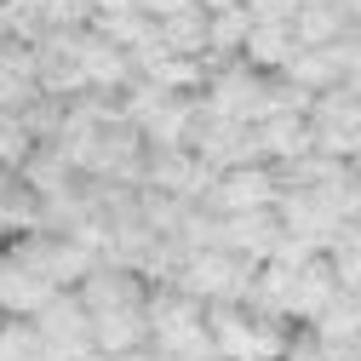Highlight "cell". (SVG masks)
I'll list each match as a JSON object with an SVG mask.
<instances>
[{
    "instance_id": "12",
    "label": "cell",
    "mask_w": 361,
    "mask_h": 361,
    "mask_svg": "<svg viewBox=\"0 0 361 361\" xmlns=\"http://www.w3.org/2000/svg\"><path fill=\"white\" fill-rule=\"evenodd\" d=\"M92 350L98 355H126V350H144L149 344V322H144V304H126V310H92Z\"/></svg>"
},
{
    "instance_id": "9",
    "label": "cell",
    "mask_w": 361,
    "mask_h": 361,
    "mask_svg": "<svg viewBox=\"0 0 361 361\" xmlns=\"http://www.w3.org/2000/svg\"><path fill=\"white\" fill-rule=\"evenodd\" d=\"M75 298L86 304V315H92V310H126V304H144L149 287H144V276H138L132 264H109V258H98V264L75 281Z\"/></svg>"
},
{
    "instance_id": "13",
    "label": "cell",
    "mask_w": 361,
    "mask_h": 361,
    "mask_svg": "<svg viewBox=\"0 0 361 361\" xmlns=\"http://www.w3.org/2000/svg\"><path fill=\"white\" fill-rule=\"evenodd\" d=\"M52 293H58V287L40 276V269L18 264L12 252H0V315H35Z\"/></svg>"
},
{
    "instance_id": "19",
    "label": "cell",
    "mask_w": 361,
    "mask_h": 361,
    "mask_svg": "<svg viewBox=\"0 0 361 361\" xmlns=\"http://www.w3.org/2000/svg\"><path fill=\"white\" fill-rule=\"evenodd\" d=\"M310 333H315V338H344V333H361V293H355V287H338V293L322 304V315L310 322Z\"/></svg>"
},
{
    "instance_id": "24",
    "label": "cell",
    "mask_w": 361,
    "mask_h": 361,
    "mask_svg": "<svg viewBox=\"0 0 361 361\" xmlns=\"http://www.w3.org/2000/svg\"><path fill=\"white\" fill-rule=\"evenodd\" d=\"M322 355H327V361H361V333H344V338H322Z\"/></svg>"
},
{
    "instance_id": "5",
    "label": "cell",
    "mask_w": 361,
    "mask_h": 361,
    "mask_svg": "<svg viewBox=\"0 0 361 361\" xmlns=\"http://www.w3.org/2000/svg\"><path fill=\"white\" fill-rule=\"evenodd\" d=\"M269 86H276L269 69H258V63H247V58H224V63H212L201 98H207L212 109H224V115L258 121V115L269 109Z\"/></svg>"
},
{
    "instance_id": "6",
    "label": "cell",
    "mask_w": 361,
    "mask_h": 361,
    "mask_svg": "<svg viewBox=\"0 0 361 361\" xmlns=\"http://www.w3.org/2000/svg\"><path fill=\"white\" fill-rule=\"evenodd\" d=\"M212 178H218V166H207L190 144L144 149V184H149V190H166V195H178V201H201V207H207Z\"/></svg>"
},
{
    "instance_id": "18",
    "label": "cell",
    "mask_w": 361,
    "mask_h": 361,
    "mask_svg": "<svg viewBox=\"0 0 361 361\" xmlns=\"http://www.w3.org/2000/svg\"><path fill=\"white\" fill-rule=\"evenodd\" d=\"M350 29L344 6L333 0V6H298L293 12V35H298V47H333V40Z\"/></svg>"
},
{
    "instance_id": "7",
    "label": "cell",
    "mask_w": 361,
    "mask_h": 361,
    "mask_svg": "<svg viewBox=\"0 0 361 361\" xmlns=\"http://www.w3.org/2000/svg\"><path fill=\"white\" fill-rule=\"evenodd\" d=\"M276 190H281V178L269 161H241V166H224L212 178V195L207 207L212 212H247V207H276Z\"/></svg>"
},
{
    "instance_id": "10",
    "label": "cell",
    "mask_w": 361,
    "mask_h": 361,
    "mask_svg": "<svg viewBox=\"0 0 361 361\" xmlns=\"http://www.w3.org/2000/svg\"><path fill=\"white\" fill-rule=\"evenodd\" d=\"M287 230H281V218H276V207H247V212H218V247H230V252H241V258H269L276 252V241H281Z\"/></svg>"
},
{
    "instance_id": "22",
    "label": "cell",
    "mask_w": 361,
    "mask_h": 361,
    "mask_svg": "<svg viewBox=\"0 0 361 361\" xmlns=\"http://www.w3.org/2000/svg\"><path fill=\"white\" fill-rule=\"evenodd\" d=\"M40 23L47 29H86L92 23V0H40Z\"/></svg>"
},
{
    "instance_id": "28",
    "label": "cell",
    "mask_w": 361,
    "mask_h": 361,
    "mask_svg": "<svg viewBox=\"0 0 361 361\" xmlns=\"http://www.w3.org/2000/svg\"><path fill=\"white\" fill-rule=\"evenodd\" d=\"M201 12H218V6H235V0H195Z\"/></svg>"
},
{
    "instance_id": "2",
    "label": "cell",
    "mask_w": 361,
    "mask_h": 361,
    "mask_svg": "<svg viewBox=\"0 0 361 361\" xmlns=\"http://www.w3.org/2000/svg\"><path fill=\"white\" fill-rule=\"evenodd\" d=\"M252 276H258V258H241V252H230V247L212 241V247L184 252L172 287L195 293L201 304H218V298H247V293H252Z\"/></svg>"
},
{
    "instance_id": "25",
    "label": "cell",
    "mask_w": 361,
    "mask_h": 361,
    "mask_svg": "<svg viewBox=\"0 0 361 361\" xmlns=\"http://www.w3.org/2000/svg\"><path fill=\"white\" fill-rule=\"evenodd\" d=\"M138 6H144L149 18H166V12H178V6H190V0H138Z\"/></svg>"
},
{
    "instance_id": "17",
    "label": "cell",
    "mask_w": 361,
    "mask_h": 361,
    "mask_svg": "<svg viewBox=\"0 0 361 361\" xmlns=\"http://www.w3.org/2000/svg\"><path fill=\"white\" fill-rule=\"evenodd\" d=\"M281 80L304 86V92H327V86H338V63H333V52H327V47H298V52L287 58Z\"/></svg>"
},
{
    "instance_id": "3",
    "label": "cell",
    "mask_w": 361,
    "mask_h": 361,
    "mask_svg": "<svg viewBox=\"0 0 361 361\" xmlns=\"http://www.w3.org/2000/svg\"><path fill=\"white\" fill-rule=\"evenodd\" d=\"M18 264H29V269H40L52 287H75L86 269L98 264V252L86 247L80 235H69V230H23V235H12V247H6Z\"/></svg>"
},
{
    "instance_id": "11",
    "label": "cell",
    "mask_w": 361,
    "mask_h": 361,
    "mask_svg": "<svg viewBox=\"0 0 361 361\" xmlns=\"http://www.w3.org/2000/svg\"><path fill=\"white\" fill-rule=\"evenodd\" d=\"M252 132H258V149L269 166H287L310 149V115L304 109H264L252 121Z\"/></svg>"
},
{
    "instance_id": "27",
    "label": "cell",
    "mask_w": 361,
    "mask_h": 361,
    "mask_svg": "<svg viewBox=\"0 0 361 361\" xmlns=\"http://www.w3.org/2000/svg\"><path fill=\"white\" fill-rule=\"evenodd\" d=\"M338 6H344V18H350V23H361V0H338Z\"/></svg>"
},
{
    "instance_id": "20",
    "label": "cell",
    "mask_w": 361,
    "mask_h": 361,
    "mask_svg": "<svg viewBox=\"0 0 361 361\" xmlns=\"http://www.w3.org/2000/svg\"><path fill=\"white\" fill-rule=\"evenodd\" d=\"M327 264H333L338 287H355V293H361V218H350L344 230L333 235V247H327Z\"/></svg>"
},
{
    "instance_id": "1",
    "label": "cell",
    "mask_w": 361,
    "mask_h": 361,
    "mask_svg": "<svg viewBox=\"0 0 361 361\" xmlns=\"http://www.w3.org/2000/svg\"><path fill=\"white\" fill-rule=\"evenodd\" d=\"M207 327H212V344L224 361H281L287 350V327H281V315H264L241 298H218L207 304Z\"/></svg>"
},
{
    "instance_id": "15",
    "label": "cell",
    "mask_w": 361,
    "mask_h": 361,
    "mask_svg": "<svg viewBox=\"0 0 361 361\" xmlns=\"http://www.w3.org/2000/svg\"><path fill=\"white\" fill-rule=\"evenodd\" d=\"M293 52H298V35H293V23H258V18H252V29H247V47H241V58H247V63H258V69H269V75H281Z\"/></svg>"
},
{
    "instance_id": "30",
    "label": "cell",
    "mask_w": 361,
    "mask_h": 361,
    "mask_svg": "<svg viewBox=\"0 0 361 361\" xmlns=\"http://www.w3.org/2000/svg\"><path fill=\"white\" fill-rule=\"evenodd\" d=\"M298 6H333V0H298Z\"/></svg>"
},
{
    "instance_id": "21",
    "label": "cell",
    "mask_w": 361,
    "mask_h": 361,
    "mask_svg": "<svg viewBox=\"0 0 361 361\" xmlns=\"http://www.w3.org/2000/svg\"><path fill=\"white\" fill-rule=\"evenodd\" d=\"M0 361H40V333L29 315H0Z\"/></svg>"
},
{
    "instance_id": "29",
    "label": "cell",
    "mask_w": 361,
    "mask_h": 361,
    "mask_svg": "<svg viewBox=\"0 0 361 361\" xmlns=\"http://www.w3.org/2000/svg\"><path fill=\"white\" fill-rule=\"evenodd\" d=\"M350 172H355V178H361V149H355V155H350Z\"/></svg>"
},
{
    "instance_id": "4",
    "label": "cell",
    "mask_w": 361,
    "mask_h": 361,
    "mask_svg": "<svg viewBox=\"0 0 361 361\" xmlns=\"http://www.w3.org/2000/svg\"><path fill=\"white\" fill-rule=\"evenodd\" d=\"M29 322L40 333V361H80V355H92V322H86V304L75 298V287H58Z\"/></svg>"
},
{
    "instance_id": "23",
    "label": "cell",
    "mask_w": 361,
    "mask_h": 361,
    "mask_svg": "<svg viewBox=\"0 0 361 361\" xmlns=\"http://www.w3.org/2000/svg\"><path fill=\"white\" fill-rule=\"evenodd\" d=\"M247 12H252L258 23H293L298 0H247Z\"/></svg>"
},
{
    "instance_id": "8",
    "label": "cell",
    "mask_w": 361,
    "mask_h": 361,
    "mask_svg": "<svg viewBox=\"0 0 361 361\" xmlns=\"http://www.w3.org/2000/svg\"><path fill=\"white\" fill-rule=\"evenodd\" d=\"M75 52H80V69H86V86L92 92H104V98H121L132 80H138V69H132V52L126 47H115V40H104L92 23L80 29V40H75Z\"/></svg>"
},
{
    "instance_id": "14",
    "label": "cell",
    "mask_w": 361,
    "mask_h": 361,
    "mask_svg": "<svg viewBox=\"0 0 361 361\" xmlns=\"http://www.w3.org/2000/svg\"><path fill=\"white\" fill-rule=\"evenodd\" d=\"M247 29H252V12H247V0H235V6H218V12H207V63L241 58V47H247Z\"/></svg>"
},
{
    "instance_id": "16",
    "label": "cell",
    "mask_w": 361,
    "mask_h": 361,
    "mask_svg": "<svg viewBox=\"0 0 361 361\" xmlns=\"http://www.w3.org/2000/svg\"><path fill=\"white\" fill-rule=\"evenodd\" d=\"M155 35H161V47L166 52H184V58H207V12L195 6H178L166 18H155Z\"/></svg>"
},
{
    "instance_id": "26",
    "label": "cell",
    "mask_w": 361,
    "mask_h": 361,
    "mask_svg": "<svg viewBox=\"0 0 361 361\" xmlns=\"http://www.w3.org/2000/svg\"><path fill=\"white\" fill-rule=\"evenodd\" d=\"M338 86H344V92H355V98H361V58H355V63H350V69L338 75Z\"/></svg>"
}]
</instances>
